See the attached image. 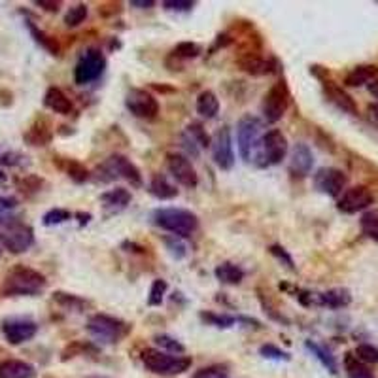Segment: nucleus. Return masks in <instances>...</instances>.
<instances>
[{"instance_id": "obj_1", "label": "nucleus", "mask_w": 378, "mask_h": 378, "mask_svg": "<svg viewBox=\"0 0 378 378\" xmlns=\"http://www.w3.org/2000/svg\"><path fill=\"white\" fill-rule=\"evenodd\" d=\"M48 280L46 276L40 275L38 270L17 265L8 272L2 286L4 297H34L46 290Z\"/></svg>"}, {"instance_id": "obj_2", "label": "nucleus", "mask_w": 378, "mask_h": 378, "mask_svg": "<svg viewBox=\"0 0 378 378\" xmlns=\"http://www.w3.org/2000/svg\"><path fill=\"white\" fill-rule=\"evenodd\" d=\"M151 223L180 238L191 237L199 229V218L185 208H157L151 212Z\"/></svg>"}, {"instance_id": "obj_3", "label": "nucleus", "mask_w": 378, "mask_h": 378, "mask_svg": "<svg viewBox=\"0 0 378 378\" xmlns=\"http://www.w3.org/2000/svg\"><path fill=\"white\" fill-rule=\"evenodd\" d=\"M93 178L97 180V182H113V180L123 178L127 180L133 188H142V184H144L138 167H136L131 159H127L125 155H119V153L110 155L108 159L95 170V176H93Z\"/></svg>"}, {"instance_id": "obj_4", "label": "nucleus", "mask_w": 378, "mask_h": 378, "mask_svg": "<svg viewBox=\"0 0 378 378\" xmlns=\"http://www.w3.org/2000/svg\"><path fill=\"white\" fill-rule=\"evenodd\" d=\"M142 363L148 371L159 377H176L184 374L191 367V357L188 356H170L167 352L157 348H146L142 352Z\"/></svg>"}, {"instance_id": "obj_5", "label": "nucleus", "mask_w": 378, "mask_h": 378, "mask_svg": "<svg viewBox=\"0 0 378 378\" xmlns=\"http://www.w3.org/2000/svg\"><path fill=\"white\" fill-rule=\"evenodd\" d=\"M0 242L10 254H23L34 244V231L17 218H0Z\"/></svg>"}, {"instance_id": "obj_6", "label": "nucleus", "mask_w": 378, "mask_h": 378, "mask_svg": "<svg viewBox=\"0 0 378 378\" xmlns=\"http://www.w3.org/2000/svg\"><path fill=\"white\" fill-rule=\"evenodd\" d=\"M131 330L133 327L127 322L108 314H95L87 320V333L104 344H118L119 340L129 335Z\"/></svg>"}, {"instance_id": "obj_7", "label": "nucleus", "mask_w": 378, "mask_h": 378, "mask_svg": "<svg viewBox=\"0 0 378 378\" xmlns=\"http://www.w3.org/2000/svg\"><path fill=\"white\" fill-rule=\"evenodd\" d=\"M287 155V138L280 129H270L261 136V142L252 163L265 168L270 165H280Z\"/></svg>"}, {"instance_id": "obj_8", "label": "nucleus", "mask_w": 378, "mask_h": 378, "mask_svg": "<svg viewBox=\"0 0 378 378\" xmlns=\"http://www.w3.org/2000/svg\"><path fill=\"white\" fill-rule=\"evenodd\" d=\"M261 136H263V121L252 113H246L238 119L237 123V146L238 153L246 163H252L255 150L260 146Z\"/></svg>"}, {"instance_id": "obj_9", "label": "nucleus", "mask_w": 378, "mask_h": 378, "mask_svg": "<svg viewBox=\"0 0 378 378\" xmlns=\"http://www.w3.org/2000/svg\"><path fill=\"white\" fill-rule=\"evenodd\" d=\"M106 71V57L98 48L86 49L74 66V81L78 86H87L97 81Z\"/></svg>"}, {"instance_id": "obj_10", "label": "nucleus", "mask_w": 378, "mask_h": 378, "mask_svg": "<svg viewBox=\"0 0 378 378\" xmlns=\"http://www.w3.org/2000/svg\"><path fill=\"white\" fill-rule=\"evenodd\" d=\"M290 106V89L284 80H278L269 91L265 93L261 112L267 123H278Z\"/></svg>"}, {"instance_id": "obj_11", "label": "nucleus", "mask_w": 378, "mask_h": 378, "mask_svg": "<svg viewBox=\"0 0 378 378\" xmlns=\"http://www.w3.org/2000/svg\"><path fill=\"white\" fill-rule=\"evenodd\" d=\"M125 106L135 118L146 119V121L155 119L157 113H159L157 98L151 93L144 91V89H136V87L129 89L125 95Z\"/></svg>"}, {"instance_id": "obj_12", "label": "nucleus", "mask_w": 378, "mask_h": 378, "mask_svg": "<svg viewBox=\"0 0 378 378\" xmlns=\"http://www.w3.org/2000/svg\"><path fill=\"white\" fill-rule=\"evenodd\" d=\"M212 159L216 163L218 168L222 170H231L235 167V150H233V136L231 129L223 125L222 129L216 131V135L212 136Z\"/></svg>"}, {"instance_id": "obj_13", "label": "nucleus", "mask_w": 378, "mask_h": 378, "mask_svg": "<svg viewBox=\"0 0 378 378\" xmlns=\"http://www.w3.org/2000/svg\"><path fill=\"white\" fill-rule=\"evenodd\" d=\"M167 168L170 176H173L180 185L188 189H195L199 185V174L189 161V157L184 153H167Z\"/></svg>"}, {"instance_id": "obj_14", "label": "nucleus", "mask_w": 378, "mask_h": 378, "mask_svg": "<svg viewBox=\"0 0 378 378\" xmlns=\"http://www.w3.org/2000/svg\"><path fill=\"white\" fill-rule=\"evenodd\" d=\"M346 184H348V176L340 168L324 167L314 174V185L320 193L327 197H340L344 193Z\"/></svg>"}, {"instance_id": "obj_15", "label": "nucleus", "mask_w": 378, "mask_h": 378, "mask_svg": "<svg viewBox=\"0 0 378 378\" xmlns=\"http://www.w3.org/2000/svg\"><path fill=\"white\" fill-rule=\"evenodd\" d=\"M374 203V197L371 189L365 185H354L350 189H344V193L339 197L337 208L342 214H357V212L367 210Z\"/></svg>"}, {"instance_id": "obj_16", "label": "nucleus", "mask_w": 378, "mask_h": 378, "mask_svg": "<svg viewBox=\"0 0 378 378\" xmlns=\"http://www.w3.org/2000/svg\"><path fill=\"white\" fill-rule=\"evenodd\" d=\"M2 333H4L6 340H8L10 344L17 346L34 339V335L38 333V325L33 320L11 318L6 320L4 324H2Z\"/></svg>"}, {"instance_id": "obj_17", "label": "nucleus", "mask_w": 378, "mask_h": 378, "mask_svg": "<svg viewBox=\"0 0 378 378\" xmlns=\"http://www.w3.org/2000/svg\"><path fill=\"white\" fill-rule=\"evenodd\" d=\"M314 167V155L312 150L307 146V144H295L292 150V157H290V173L293 176H299V178H305L310 174Z\"/></svg>"}, {"instance_id": "obj_18", "label": "nucleus", "mask_w": 378, "mask_h": 378, "mask_svg": "<svg viewBox=\"0 0 378 378\" xmlns=\"http://www.w3.org/2000/svg\"><path fill=\"white\" fill-rule=\"evenodd\" d=\"M237 63L238 66H240V71H244L250 76H267L275 71L272 61L263 59L261 55L254 53V51H248V53H244L242 57H238Z\"/></svg>"}, {"instance_id": "obj_19", "label": "nucleus", "mask_w": 378, "mask_h": 378, "mask_svg": "<svg viewBox=\"0 0 378 378\" xmlns=\"http://www.w3.org/2000/svg\"><path fill=\"white\" fill-rule=\"evenodd\" d=\"M51 138H53V131L46 118H38L31 125V129L23 135V141L27 142L29 146H48Z\"/></svg>"}, {"instance_id": "obj_20", "label": "nucleus", "mask_w": 378, "mask_h": 378, "mask_svg": "<svg viewBox=\"0 0 378 378\" xmlns=\"http://www.w3.org/2000/svg\"><path fill=\"white\" fill-rule=\"evenodd\" d=\"M324 93L325 97L330 98L331 103L335 104L339 110H342V112L346 113H352V116H356L357 113V106L356 103H354V98H352L342 87L335 86L333 81H324Z\"/></svg>"}, {"instance_id": "obj_21", "label": "nucleus", "mask_w": 378, "mask_h": 378, "mask_svg": "<svg viewBox=\"0 0 378 378\" xmlns=\"http://www.w3.org/2000/svg\"><path fill=\"white\" fill-rule=\"evenodd\" d=\"M131 199H133V197H131L129 189L116 188L101 195V199L98 200H101V205H103V208L106 210V214H118V212L127 208Z\"/></svg>"}, {"instance_id": "obj_22", "label": "nucleus", "mask_w": 378, "mask_h": 378, "mask_svg": "<svg viewBox=\"0 0 378 378\" xmlns=\"http://www.w3.org/2000/svg\"><path fill=\"white\" fill-rule=\"evenodd\" d=\"M36 369L21 359H4L0 362V378H34Z\"/></svg>"}, {"instance_id": "obj_23", "label": "nucleus", "mask_w": 378, "mask_h": 378, "mask_svg": "<svg viewBox=\"0 0 378 378\" xmlns=\"http://www.w3.org/2000/svg\"><path fill=\"white\" fill-rule=\"evenodd\" d=\"M44 104H46V108H49L55 113H61V116H68L72 112L71 98L66 97L59 87H49L46 95H44Z\"/></svg>"}, {"instance_id": "obj_24", "label": "nucleus", "mask_w": 378, "mask_h": 378, "mask_svg": "<svg viewBox=\"0 0 378 378\" xmlns=\"http://www.w3.org/2000/svg\"><path fill=\"white\" fill-rule=\"evenodd\" d=\"M148 189H150V193L159 200H170L174 199V197H178V189H176V185L168 182L165 174H153Z\"/></svg>"}, {"instance_id": "obj_25", "label": "nucleus", "mask_w": 378, "mask_h": 378, "mask_svg": "<svg viewBox=\"0 0 378 378\" xmlns=\"http://www.w3.org/2000/svg\"><path fill=\"white\" fill-rule=\"evenodd\" d=\"M378 78V66L377 65H359L352 68L344 78V83L348 87H359L363 83H371Z\"/></svg>"}, {"instance_id": "obj_26", "label": "nucleus", "mask_w": 378, "mask_h": 378, "mask_svg": "<svg viewBox=\"0 0 378 378\" xmlns=\"http://www.w3.org/2000/svg\"><path fill=\"white\" fill-rule=\"evenodd\" d=\"M195 108H197V113H199L200 118L214 119L218 116V112H220V98L216 97V93L206 89V91L199 93Z\"/></svg>"}, {"instance_id": "obj_27", "label": "nucleus", "mask_w": 378, "mask_h": 378, "mask_svg": "<svg viewBox=\"0 0 378 378\" xmlns=\"http://www.w3.org/2000/svg\"><path fill=\"white\" fill-rule=\"evenodd\" d=\"M318 302L330 308H344L352 302V293L346 287H333V290L320 293Z\"/></svg>"}, {"instance_id": "obj_28", "label": "nucleus", "mask_w": 378, "mask_h": 378, "mask_svg": "<svg viewBox=\"0 0 378 378\" xmlns=\"http://www.w3.org/2000/svg\"><path fill=\"white\" fill-rule=\"evenodd\" d=\"M305 346H307V350L310 352V354H312V356L316 357V359H318V362L322 363L331 374L339 373V365H337L335 356H333L325 346H322L320 342H316V340H307Z\"/></svg>"}, {"instance_id": "obj_29", "label": "nucleus", "mask_w": 378, "mask_h": 378, "mask_svg": "<svg viewBox=\"0 0 378 378\" xmlns=\"http://www.w3.org/2000/svg\"><path fill=\"white\" fill-rule=\"evenodd\" d=\"M214 275H216V278L222 282V284L237 286V284H240V282L244 280L246 272H244V269H240L238 265L225 261V263L218 265L216 269H214Z\"/></svg>"}, {"instance_id": "obj_30", "label": "nucleus", "mask_w": 378, "mask_h": 378, "mask_svg": "<svg viewBox=\"0 0 378 378\" xmlns=\"http://www.w3.org/2000/svg\"><path fill=\"white\" fill-rule=\"evenodd\" d=\"M25 23H27L29 33H31V36L34 38V42H36L40 48L46 49L49 55H59L61 53L59 42H57L53 36H49L48 33H44L42 29H38L36 25H34V21H25Z\"/></svg>"}, {"instance_id": "obj_31", "label": "nucleus", "mask_w": 378, "mask_h": 378, "mask_svg": "<svg viewBox=\"0 0 378 378\" xmlns=\"http://www.w3.org/2000/svg\"><path fill=\"white\" fill-rule=\"evenodd\" d=\"M53 301L57 302L59 307L66 308V310H72V312H81V310L87 307L86 299H81L78 297V295H74V293L66 292H55Z\"/></svg>"}, {"instance_id": "obj_32", "label": "nucleus", "mask_w": 378, "mask_h": 378, "mask_svg": "<svg viewBox=\"0 0 378 378\" xmlns=\"http://www.w3.org/2000/svg\"><path fill=\"white\" fill-rule=\"evenodd\" d=\"M65 173L76 184H83V182L91 178V173L87 170L86 165H81L76 159H65Z\"/></svg>"}, {"instance_id": "obj_33", "label": "nucleus", "mask_w": 378, "mask_h": 378, "mask_svg": "<svg viewBox=\"0 0 378 378\" xmlns=\"http://www.w3.org/2000/svg\"><path fill=\"white\" fill-rule=\"evenodd\" d=\"M359 227H362L363 235L374 242H378V208L367 210L359 220Z\"/></svg>"}, {"instance_id": "obj_34", "label": "nucleus", "mask_w": 378, "mask_h": 378, "mask_svg": "<svg viewBox=\"0 0 378 378\" xmlns=\"http://www.w3.org/2000/svg\"><path fill=\"white\" fill-rule=\"evenodd\" d=\"M344 367L346 373H348V377L350 378H374L373 373H371V371H369V369L365 367L356 356H354V354H346Z\"/></svg>"}, {"instance_id": "obj_35", "label": "nucleus", "mask_w": 378, "mask_h": 378, "mask_svg": "<svg viewBox=\"0 0 378 378\" xmlns=\"http://www.w3.org/2000/svg\"><path fill=\"white\" fill-rule=\"evenodd\" d=\"M153 342H155L163 352H167V354H176V356H182L185 354V346L180 342L178 339H174L170 335H155L153 337Z\"/></svg>"}, {"instance_id": "obj_36", "label": "nucleus", "mask_w": 378, "mask_h": 378, "mask_svg": "<svg viewBox=\"0 0 378 378\" xmlns=\"http://www.w3.org/2000/svg\"><path fill=\"white\" fill-rule=\"evenodd\" d=\"M87 14H89V8H87V4H74L68 8V11L65 14V25L66 27H78V25H81V23L86 21Z\"/></svg>"}, {"instance_id": "obj_37", "label": "nucleus", "mask_w": 378, "mask_h": 378, "mask_svg": "<svg viewBox=\"0 0 378 378\" xmlns=\"http://www.w3.org/2000/svg\"><path fill=\"white\" fill-rule=\"evenodd\" d=\"M188 135L189 138L197 144L199 148H210L212 144V136L206 133V129L200 123H189L188 125Z\"/></svg>"}, {"instance_id": "obj_38", "label": "nucleus", "mask_w": 378, "mask_h": 378, "mask_svg": "<svg viewBox=\"0 0 378 378\" xmlns=\"http://www.w3.org/2000/svg\"><path fill=\"white\" fill-rule=\"evenodd\" d=\"M163 244H165V248L168 250V254L173 255L174 260H184L185 255H188V246L184 244V240L180 237H163Z\"/></svg>"}, {"instance_id": "obj_39", "label": "nucleus", "mask_w": 378, "mask_h": 378, "mask_svg": "<svg viewBox=\"0 0 378 378\" xmlns=\"http://www.w3.org/2000/svg\"><path fill=\"white\" fill-rule=\"evenodd\" d=\"M199 318L208 325H214V327H233V325L237 324V318H233V316H225V314H214V312H200Z\"/></svg>"}, {"instance_id": "obj_40", "label": "nucleus", "mask_w": 378, "mask_h": 378, "mask_svg": "<svg viewBox=\"0 0 378 378\" xmlns=\"http://www.w3.org/2000/svg\"><path fill=\"white\" fill-rule=\"evenodd\" d=\"M168 290L167 280H163V278H157V280L151 282L150 287V295H148V305L150 307H159L165 299V293Z\"/></svg>"}, {"instance_id": "obj_41", "label": "nucleus", "mask_w": 378, "mask_h": 378, "mask_svg": "<svg viewBox=\"0 0 378 378\" xmlns=\"http://www.w3.org/2000/svg\"><path fill=\"white\" fill-rule=\"evenodd\" d=\"M200 46L195 42H180L176 48L173 49V57L176 59H195L200 55Z\"/></svg>"}, {"instance_id": "obj_42", "label": "nucleus", "mask_w": 378, "mask_h": 378, "mask_svg": "<svg viewBox=\"0 0 378 378\" xmlns=\"http://www.w3.org/2000/svg\"><path fill=\"white\" fill-rule=\"evenodd\" d=\"M71 218H72V214L68 210H65V208H51V210H48L46 214H44L42 223L46 227H53V225H61V223L68 222Z\"/></svg>"}, {"instance_id": "obj_43", "label": "nucleus", "mask_w": 378, "mask_h": 378, "mask_svg": "<svg viewBox=\"0 0 378 378\" xmlns=\"http://www.w3.org/2000/svg\"><path fill=\"white\" fill-rule=\"evenodd\" d=\"M260 354L265 357V359H275V362H290L292 356L284 352L282 348H278L276 344H261L260 346Z\"/></svg>"}, {"instance_id": "obj_44", "label": "nucleus", "mask_w": 378, "mask_h": 378, "mask_svg": "<svg viewBox=\"0 0 378 378\" xmlns=\"http://www.w3.org/2000/svg\"><path fill=\"white\" fill-rule=\"evenodd\" d=\"M354 356L362 363H378V348L373 344H359Z\"/></svg>"}, {"instance_id": "obj_45", "label": "nucleus", "mask_w": 378, "mask_h": 378, "mask_svg": "<svg viewBox=\"0 0 378 378\" xmlns=\"http://www.w3.org/2000/svg\"><path fill=\"white\" fill-rule=\"evenodd\" d=\"M229 374L225 365H210V367H205L197 371L193 374V378H225Z\"/></svg>"}, {"instance_id": "obj_46", "label": "nucleus", "mask_w": 378, "mask_h": 378, "mask_svg": "<svg viewBox=\"0 0 378 378\" xmlns=\"http://www.w3.org/2000/svg\"><path fill=\"white\" fill-rule=\"evenodd\" d=\"M270 255H275L276 260L282 261V263L286 265L287 269L295 270V263H293V257L290 254H287V250L284 248V246H280V244H272L269 248Z\"/></svg>"}, {"instance_id": "obj_47", "label": "nucleus", "mask_w": 378, "mask_h": 378, "mask_svg": "<svg viewBox=\"0 0 378 378\" xmlns=\"http://www.w3.org/2000/svg\"><path fill=\"white\" fill-rule=\"evenodd\" d=\"M19 184V189H21L23 193L27 195H33V193H38L40 191V188H42L44 180L38 178V176H27L25 180H21V182H17Z\"/></svg>"}, {"instance_id": "obj_48", "label": "nucleus", "mask_w": 378, "mask_h": 378, "mask_svg": "<svg viewBox=\"0 0 378 378\" xmlns=\"http://www.w3.org/2000/svg\"><path fill=\"white\" fill-rule=\"evenodd\" d=\"M193 6V0H165L163 2V8L168 11H189Z\"/></svg>"}, {"instance_id": "obj_49", "label": "nucleus", "mask_w": 378, "mask_h": 378, "mask_svg": "<svg viewBox=\"0 0 378 378\" xmlns=\"http://www.w3.org/2000/svg\"><path fill=\"white\" fill-rule=\"evenodd\" d=\"M23 163L21 153H4L0 155V165H10V167H17Z\"/></svg>"}, {"instance_id": "obj_50", "label": "nucleus", "mask_w": 378, "mask_h": 378, "mask_svg": "<svg viewBox=\"0 0 378 378\" xmlns=\"http://www.w3.org/2000/svg\"><path fill=\"white\" fill-rule=\"evenodd\" d=\"M182 146L185 148L188 155H193V157L199 155V146H197V144L189 138V135H182Z\"/></svg>"}, {"instance_id": "obj_51", "label": "nucleus", "mask_w": 378, "mask_h": 378, "mask_svg": "<svg viewBox=\"0 0 378 378\" xmlns=\"http://www.w3.org/2000/svg\"><path fill=\"white\" fill-rule=\"evenodd\" d=\"M17 206L16 197H0V214L2 212H10Z\"/></svg>"}, {"instance_id": "obj_52", "label": "nucleus", "mask_w": 378, "mask_h": 378, "mask_svg": "<svg viewBox=\"0 0 378 378\" xmlns=\"http://www.w3.org/2000/svg\"><path fill=\"white\" fill-rule=\"evenodd\" d=\"M34 4L44 8L46 11H59L61 8V2H55V0H36Z\"/></svg>"}, {"instance_id": "obj_53", "label": "nucleus", "mask_w": 378, "mask_h": 378, "mask_svg": "<svg viewBox=\"0 0 378 378\" xmlns=\"http://www.w3.org/2000/svg\"><path fill=\"white\" fill-rule=\"evenodd\" d=\"M131 6L138 8V10H150V8L155 6V2L153 0H131Z\"/></svg>"}, {"instance_id": "obj_54", "label": "nucleus", "mask_w": 378, "mask_h": 378, "mask_svg": "<svg viewBox=\"0 0 378 378\" xmlns=\"http://www.w3.org/2000/svg\"><path fill=\"white\" fill-rule=\"evenodd\" d=\"M367 118L369 121L378 127V104H371L367 108Z\"/></svg>"}, {"instance_id": "obj_55", "label": "nucleus", "mask_w": 378, "mask_h": 378, "mask_svg": "<svg viewBox=\"0 0 378 378\" xmlns=\"http://www.w3.org/2000/svg\"><path fill=\"white\" fill-rule=\"evenodd\" d=\"M369 93H371V95H373V97L378 101V78L369 83Z\"/></svg>"}, {"instance_id": "obj_56", "label": "nucleus", "mask_w": 378, "mask_h": 378, "mask_svg": "<svg viewBox=\"0 0 378 378\" xmlns=\"http://www.w3.org/2000/svg\"><path fill=\"white\" fill-rule=\"evenodd\" d=\"M76 218H80L81 225H86V223H89V220H91V214H76Z\"/></svg>"}, {"instance_id": "obj_57", "label": "nucleus", "mask_w": 378, "mask_h": 378, "mask_svg": "<svg viewBox=\"0 0 378 378\" xmlns=\"http://www.w3.org/2000/svg\"><path fill=\"white\" fill-rule=\"evenodd\" d=\"M6 180H8V176L4 174V170H0V184H4Z\"/></svg>"}, {"instance_id": "obj_58", "label": "nucleus", "mask_w": 378, "mask_h": 378, "mask_svg": "<svg viewBox=\"0 0 378 378\" xmlns=\"http://www.w3.org/2000/svg\"><path fill=\"white\" fill-rule=\"evenodd\" d=\"M87 378H108V377H87Z\"/></svg>"}]
</instances>
